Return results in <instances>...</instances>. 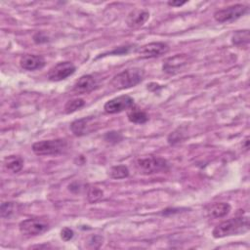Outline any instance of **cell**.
I'll return each instance as SVG.
<instances>
[{
	"instance_id": "52a82bcc",
	"label": "cell",
	"mask_w": 250,
	"mask_h": 250,
	"mask_svg": "<svg viewBox=\"0 0 250 250\" xmlns=\"http://www.w3.org/2000/svg\"><path fill=\"white\" fill-rule=\"evenodd\" d=\"M20 231L27 236L40 235L49 229V225L47 222L41 219L29 218L23 220L19 225Z\"/></svg>"
},
{
	"instance_id": "7402d4cb",
	"label": "cell",
	"mask_w": 250,
	"mask_h": 250,
	"mask_svg": "<svg viewBox=\"0 0 250 250\" xmlns=\"http://www.w3.org/2000/svg\"><path fill=\"white\" fill-rule=\"evenodd\" d=\"M103 197V190L100 189L99 188L92 187L88 189L87 193V198L91 203H95L98 200H100Z\"/></svg>"
},
{
	"instance_id": "603a6c76",
	"label": "cell",
	"mask_w": 250,
	"mask_h": 250,
	"mask_svg": "<svg viewBox=\"0 0 250 250\" xmlns=\"http://www.w3.org/2000/svg\"><path fill=\"white\" fill-rule=\"evenodd\" d=\"M74 236V231L69 228H63L61 231V237L64 241H69Z\"/></svg>"
},
{
	"instance_id": "4316f807",
	"label": "cell",
	"mask_w": 250,
	"mask_h": 250,
	"mask_svg": "<svg viewBox=\"0 0 250 250\" xmlns=\"http://www.w3.org/2000/svg\"><path fill=\"white\" fill-rule=\"evenodd\" d=\"M242 146H243V148H245V150H248V148H249V137L245 138V140L242 144Z\"/></svg>"
},
{
	"instance_id": "44dd1931",
	"label": "cell",
	"mask_w": 250,
	"mask_h": 250,
	"mask_svg": "<svg viewBox=\"0 0 250 250\" xmlns=\"http://www.w3.org/2000/svg\"><path fill=\"white\" fill-rule=\"evenodd\" d=\"M16 205L14 202H3L0 207V213L2 218H10L15 213Z\"/></svg>"
},
{
	"instance_id": "5b68a950",
	"label": "cell",
	"mask_w": 250,
	"mask_h": 250,
	"mask_svg": "<svg viewBox=\"0 0 250 250\" xmlns=\"http://www.w3.org/2000/svg\"><path fill=\"white\" fill-rule=\"evenodd\" d=\"M248 12V7L242 4H235L224 9L217 10L214 13V19L218 22H229L236 21Z\"/></svg>"
},
{
	"instance_id": "4fadbf2b",
	"label": "cell",
	"mask_w": 250,
	"mask_h": 250,
	"mask_svg": "<svg viewBox=\"0 0 250 250\" xmlns=\"http://www.w3.org/2000/svg\"><path fill=\"white\" fill-rule=\"evenodd\" d=\"M97 87V81L91 74L81 76L73 85V92L77 94H86L93 91Z\"/></svg>"
},
{
	"instance_id": "30bf717a",
	"label": "cell",
	"mask_w": 250,
	"mask_h": 250,
	"mask_svg": "<svg viewBox=\"0 0 250 250\" xmlns=\"http://www.w3.org/2000/svg\"><path fill=\"white\" fill-rule=\"evenodd\" d=\"M136 51L142 59H151L168 53L169 46L164 42H151L138 48Z\"/></svg>"
},
{
	"instance_id": "5bb4252c",
	"label": "cell",
	"mask_w": 250,
	"mask_h": 250,
	"mask_svg": "<svg viewBox=\"0 0 250 250\" xmlns=\"http://www.w3.org/2000/svg\"><path fill=\"white\" fill-rule=\"evenodd\" d=\"M148 18L149 13L147 11L142 9H135L129 13L126 19V23L131 28H138L144 25Z\"/></svg>"
},
{
	"instance_id": "277c9868",
	"label": "cell",
	"mask_w": 250,
	"mask_h": 250,
	"mask_svg": "<svg viewBox=\"0 0 250 250\" xmlns=\"http://www.w3.org/2000/svg\"><path fill=\"white\" fill-rule=\"evenodd\" d=\"M136 168L140 173L149 175L168 171L169 163L166 159L159 156H147L137 159Z\"/></svg>"
},
{
	"instance_id": "6da1fadb",
	"label": "cell",
	"mask_w": 250,
	"mask_h": 250,
	"mask_svg": "<svg viewBox=\"0 0 250 250\" xmlns=\"http://www.w3.org/2000/svg\"><path fill=\"white\" fill-rule=\"evenodd\" d=\"M249 229L248 216H238L222 222L212 231L215 238H222L230 235L244 233Z\"/></svg>"
},
{
	"instance_id": "cb8c5ba5",
	"label": "cell",
	"mask_w": 250,
	"mask_h": 250,
	"mask_svg": "<svg viewBox=\"0 0 250 250\" xmlns=\"http://www.w3.org/2000/svg\"><path fill=\"white\" fill-rule=\"evenodd\" d=\"M104 139H105V141H107L109 143H117L122 139V137L118 132H108L105 135Z\"/></svg>"
},
{
	"instance_id": "9c48e42d",
	"label": "cell",
	"mask_w": 250,
	"mask_h": 250,
	"mask_svg": "<svg viewBox=\"0 0 250 250\" xmlns=\"http://www.w3.org/2000/svg\"><path fill=\"white\" fill-rule=\"evenodd\" d=\"M133 105H134V99L128 95H122L107 101L104 105V109L106 113L115 114V113L124 111L126 109H129Z\"/></svg>"
},
{
	"instance_id": "2e32d148",
	"label": "cell",
	"mask_w": 250,
	"mask_h": 250,
	"mask_svg": "<svg viewBox=\"0 0 250 250\" xmlns=\"http://www.w3.org/2000/svg\"><path fill=\"white\" fill-rule=\"evenodd\" d=\"M230 211V205L226 202H219V203H214L211 205L209 208V215L212 218H223L227 216Z\"/></svg>"
},
{
	"instance_id": "ba28073f",
	"label": "cell",
	"mask_w": 250,
	"mask_h": 250,
	"mask_svg": "<svg viewBox=\"0 0 250 250\" xmlns=\"http://www.w3.org/2000/svg\"><path fill=\"white\" fill-rule=\"evenodd\" d=\"M76 70L75 65L68 61L60 62L52 66L48 71V79L53 82H59L72 75Z\"/></svg>"
},
{
	"instance_id": "ac0fdd59",
	"label": "cell",
	"mask_w": 250,
	"mask_h": 250,
	"mask_svg": "<svg viewBox=\"0 0 250 250\" xmlns=\"http://www.w3.org/2000/svg\"><path fill=\"white\" fill-rule=\"evenodd\" d=\"M249 30H238L236 31L232 37H231V42L233 45L237 47H241L244 45H247L249 43Z\"/></svg>"
},
{
	"instance_id": "7a4b0ae2",
	"label": "cell",
	"mask_w": 250,
	"mask_h": 250,
	"mask_svg": "<svg viewBox=\"0 0 250 250\" xmlns=\"http://www.w3.org/2000/svg\"><path fill=\"white\" fill-rule=\"evenodd\" d=\"M145 71L140 67H131L122 70L113 76L110 86L114 90H123L134 87L141 83L144 79Z\"/></svg>"
},
{
	"instance_id": "d4e9b609",
	"label": "cell",
	"mask_w": 250,
	"mask_h": 250,
	"mask_svg": "<svg viewBox=\"0 0 250 250\" xmlns=\"http://www.w3.org/2000/svg\"><path fill=\"white\" fill-rule=\"evenodd\" d=\"M132 46H125V47H119L118 49H115L113 50L112 52H110L109 54L110 55H124V54H127L130 52V50L132 49L131 48Z\"/></svg>"
},
{
	"instance_id": "3957f363",
	"label": "cell",
	"mask_w": 250,
	"mask_h": 250,
	"mask_svg": "<svg viewBox=\"0 0 250 250\" xmlns=\"http://www.w3.org/2000/svg\"><path fill=\"white\" fill-rule=\"evenodd\" d=\"M68 144L63 139L47 140L34 143L32 151L37 155H59L67 149Z\"/></svg>"
},
{
	"instance_id": "d6986e66",
	"label": "cell",
	"mask_w": 250,
	"mask_h": 250,
	"mask_svg": "<svg viewBox=\"0 0 250 250\" xmlns=\"http://www.w3.org/2000/svg\"><path fill=\"white\" fill-rule=\"evenodd\" d=\"M109 176L112 179H124L129 176V169L125 165H116L110 168Z\"/></svg>"
},
{
	"instance_id": "7c38bea8",
	"label": "cell",
	"mask_w": 250,
	"mask_h": 250,
	"mask_svg": "<svg viewBox=\"0 0 250 250\" xmlns=\"http://www.w3.org/2000/svg\"><path fill=\"white\" fill-rule=\"evenodd\" d=\"M45 63H46L45 59L39 55L25 54L20 59L21 67L29 71L41 69L42 67H44Z\"/></svg>"
},
{
	"instance_id": "ffe728a7",
	"label": "cell",
	"mask_w": 250,
	"mask_h": 250,
	"mask_svg": "<svg viewBox=\"0 0 250 250\" xmlns=\"http://www.w3.org/2000/svg\"><path fill=\"white\" fill-rule=\"evenodd\" d=\"M85 105V101L83 99L80 98H76L73 100L68 101L65 105H64V112L69 114L72 113L78 109H80L81 107H83Z\"/></svg>"
},
{
	"instance_id": "8992f818",
	"label": "cell",
	"mask_w": 250,
	"mask_h": 250,
	"mask_svg": "<svg viewBox=\"0 0 250 250\" xmlns=\"http://www.w3.org/2000/svg\"><path fill=\"white\" fill-rule=\"evenodd\" d=\"M100 126V122L95 116H87L74 120L70 124V130L74 136L81 137L96 131Z\"/></svg>"
},
{
	"instance_id": "8fae6325",
	"label": "cell",
	"mask_w": 250,
	"mask_h": 250,
	"mask_svg": "<svg viewBox=\"0 0 250 250\" xmlns=\"http://www.w3.org/2000/svg\"><path fill=\"white\" fill-rule=\"evenodd\" d=\"M188 56L185 54L181 55H176L174 57L168 58L165 62L163 63V71L169 74H174L178 71H180L185 65L188 64Z\"/></svg>"
},
{
	"instance_id": "484cf974",
	"label": "cell",
	"mask_w": 250,
	"mask_h": 250,
	"mask_svg": "<svg viewBox=\"0 0 250 250\" xmlns=\"http://www.w3.org/2000/svg\"><path fill=\"white\" fill-rule=\"evenodd\" d=\"M186 3H187V1H180V0H178V1H168V5L172 6V7H180V6H182Z\"/></svg>"
},
{
	"instance_id": "e0dca14e",
	"label": "cell",
	"mask_w": 250,
	"mask_h": 250,
	"mask_svg": "<svg viewBox=\"0 0 250 250\" xmlns=\"http://www.w3.org/2000/svg\"><path fill=\"white\" fill-rule=\"evenodd\" d=\"M127 117L130 122L136 124H144L148 120V115L145 111L138 108L131 109L127 113Z\"/></svg>"
},
{
	"instance_id": "9a60e30c",
	"label": "cell",
	"mask_w": 250,
	"mask_h": 250,
	"mask_svg": "<svg viewBox=\"0 0 250 250\" xmlns=\"http://www.w3.org/2000/svg\"><path fill=\"white\" fill-rule=\"evenodd\" d=\"M4 166L8 171L18 173L22 169L23 159L19 155H9L4 159Z\"/></svg>"
}]
</instances>
